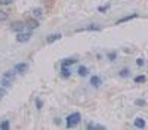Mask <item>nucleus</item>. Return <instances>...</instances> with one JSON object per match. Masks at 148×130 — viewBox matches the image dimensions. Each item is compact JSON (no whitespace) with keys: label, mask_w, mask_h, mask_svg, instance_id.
Returning <instances> with one entry per match:
<instances>
[{"label":"nucleus","mask_w":148,"mask_h":130,"mask_svg":"<svg viewBox=\"0 0 148 130\" xmlns=\"http://www.w3.org/2000/svg\"><path fill=\"white\" fill-rule=\"evenodd\" d=\"M80 120H82L80 112H73V114H70V115L67 117V120H65V126H67V127H73V126L79 124V123H80Z\"/></svg>","instance_id":"obj_1"},{"label":"nucleus","mask_w":148,"mask_h":130,"mask_svg":"<svg viewBox=\"0 0 148 130\" xmlns=\"http://www.w3.org/2000/svg\"><path fill=\"white\" fill-rule=\"evenodd\" d=\"M25 27H27V24L25 22H21V21H15V22L10 24V30L14 31V33H22Z\"/></svg>","instance_id":"obj_2"},{"label":"nucleus","mask_w":148,"mask_h":130,"mask_svg":"<svg viewBox=\"0 0 148 130\" xmlns=\"http://www.w3.org/2000/svg\"><path fill=\"white\" fill-rule=\"evenodd\" d=\"M30 39H31V33H25V31L16 33V42L18 43H27V42H30Z\"/></svg>","instance_id":"obj_3"},{"label":"nucleus","mask_w":148,"mask_h":130,"mask_svg":"<svg viewBox=\"0 0 148 130\" xmlns=\"http://www.w3.org/2000/svg\"><path fill=\"white\" fill-rule=\"evenodd\" d=\"M62 39V34L61 33H55V34H49L47 37H46V43H53V42H58V40H61Z\"/></svg>","instance_id":"obj_4"},{"label":"nucleus","mask_w":148,"mask_h":130,"mask_svg":"<svg viewBox=\"0 0 148 130\" xmlns=\"http://www.w3.org/2000/svg\"><path fill=\"white\" fill-rule=\"evenodd\" d=\"M25 24H27V27H28V28L34 30V28H37V27H39V19H37V18H36V19H33V18H28Z\"/></svg>","instance_id":"obj_5"},{"label":"nucleus","mask_w":148,"mask_h":130,"mask_svg":"<svg viewBox=\"0 0 148 130\" xmlns=\"http://www.w3.org/2000/svg\"><path fill=\"white\" fill-rule=\"evenodd\" d=\"M27 68H28V65L27 64H16L15 65V71H16V73L18 74H24V73H25V71H27Z\"/></svg>","instance_id":"obj_6"},{"label":"nucleus","mask_w":148,"mask_h":130,"mask_svg":"<svg viewBox=\"0 0 148 130\" xmlns=\"http://www.w3.org/2000/svg\"><path fill=\"white\" fill-rule=\"evenodd\" d=\"M135 18H138V15H136V14H132V15H129V16H123V18L117 19L116 25H119V24H123V22H127V21H130V19H135Z\"/></svg>","instance_id":"obj_7"},{"label":"nucleus","mask_w":148,"mask_h":130,"mask_svg":"<svg viewBox=\"0 0 148 130\" xmlns=\"http://www.w3.org/2000/svg\"><path fill=\"white\" fill-rule=\"evenodd\" d=\"M99 30H101L99 25H96V24H92V25L86 27V28H80V30H77V31H99Z\"/></svg>","instance_id":"obj_8"},{"label":"nucleus","mask_w":148,"mask_h":130,"mask_svg":"<svg viewBox=\"0 0 148 130\" xmlns=\"http://www.w3.org/2000/svg\"><path fill=\"white\" fill-rule=\"evenodd\" d=\"M88 130H102V129H105V126H102V124H95V123H88Z\"/></svg>","instance_id":"obj_9"},{"label":"nucleus","mask_w":148,"mask_h":130,"mask_svg":"<svg viewBox=\"0 0 148 130\" xmlns=\"http://www.w3.org/2000/svg\"><path fill=\"white\" fill-rule=\"evenodd\" d=\"M102 83V80H101V77H98V76H92L90 77V84L92 86H95V87H98Z\"/></svg>","instance_id":"obj_10"},{"label":"nucleus","mask_w":148,"mask_h":130,"mask_svg":"<svg viewBox=\"0 0 148 130\" xmlns=\"http://www.w3.org/2000/svg\"><path fill=\"white\" fill-rule=\"evenodd\" d=\"M135 127H138V129H144L145 127V120L141 117H136L135 118Z\"/></svg>","instance_id":"obj_11"},{"label":"nucleus","mask_w":148,"mask_h":130,"mask_svg":"<svg viewBox=\"0 0 148 130\" xmlns=\"http://www.w3.org/2000/svg\"><path fill=\"white\" fill-rule=\"evenodd\" d=\"M33 15H34V18L40 19V18L43 16V9H42V7H34V9H33Z\"/></svg>","instance_id":"obj_12"},{"label":"nucleus","mask_w":148,"mask_h":130,"mask_svg":"<svg viewBox=\"0 0 148 130\" xmlns=\"http://www.w3.org/2000/svg\"><path fill=\"white\" fill-rule=\"evenodd\" d=\"M77 73H79V76L86 77V76H88V73H89V69L86 68L84 65H80V67H79V69H77Z\"/></svg>","instance_id":"obj_13"},{"label":"nucleus","mask_w":148,"mask_h":130,"mask_svg":"<svg viewBox=\"0 0 148 130\" xmlns=\"http://www.w3.org/2000/svg\"><path fill=\"white\" fill-rule=\"evenodd\" d=\"M61 76H62L64 78H68V77L71 76V71H70L67 67H62V68H61Z\"/></svg>","instance_id":"obj_14"},{"label":"nucleus","mask_w":148,"mask_h":130,"mask_svg":"<svg viewBox=\"0 0 148 130\" xmlns=\"http://www.w3.org/2000/svg\"><path fill=\"white\" fill-rule=\"evenodd\" d=\"M8 18H9L8 12H6V10H3V9H0V22H5V21H8Z\"/></svg>","instance_id":"obj_15"},{"label":"nucleus","mask_w":148,"mask_h":130,"mask_svg":"<svg viewBox=\"0 0 148 130\" xmlns=\"http://www.w3.org/2000/svg\"><path fill=\"white\" fill-rule=\"evenodd\" d=\"M73 64H76V59H73V58H68V59H64L62 61V67H68Z\"/></svg>","instance_id":"obj_16"},{"label":"nucleus","mask_w":148,"mask_h":130,"mask_svg":"<svg viewBox=\"0 0 148 130\" xmlns=\"http://www.w3.org/2000/svg\"><path fill=\"white\" fill-rule=\"evenodd\" d=\"M15 74H16V73H14V71H8V73H5L3 78H8V80H14Z\"/></svg>","instance_id":"obj_17"},{"label":"nucleus","mask_w":148,"mask_h":130,"mask_svg":"<svg viewBox=\"0 0 148 130\" xmlns=\"http://www.w3.org/2000/svg\"><path fill=\"white\" fill-rule=\"evenodd\" d=\"M119 76H120V77H129V69H127V68H123V69H120Z\"/></svg>","instance_id":"obj_18"},{"label":"nucleus","mask_w":148,"mask_h":130,"mask_svg":"<svg viewBox=\"0 0 148 130\" xmlns=\"http://www.w3.org/2000/svg\"><path fill=\"white\" fill-rule=\"evenodd\" d=\"M145 80H147L145 76H136V77H135V83H144Z\"/></svg>","instance_id":"obj_19"},{"label":"nucleus","mask_w":148,"mask_h":130,"mask_svg":"<svg viewBox=\"0 0 148 130\" xmlns=\"http://www.w3.org/2000/svg\"><path fill=\"white\" fill-rule=\"evenodd\" d=\"M9 121L8 120H5V121H2V123H0V129H2V130H6V129H9Z\"/></svg>","instance_id":"obj_20"},{"label":"nucleus","mask_w":148,"mask_h":130,"mask_svg":"<svg viewBox=\"0 0 148 130\" xmlns=\"http://www.w3.org/2000/svg\"><path fill=\"white\" fill-rule=\"evenodd\" d=\"M107 56H108L110 61H116V59H117V53H116V52H110Z\"/></svg>","instance_id":"obj_21"},{"label":"nucleus","mask_w":148,"mask_h":130,"mask_svg":"<svg viewBox=\"0 0 148 130\" xmlns=\"http://www.w3.org/2000/svg\"><path fill=\"white\" fill-rule=\"evenodd\" d=\"M42 106H43V102L40 99H36V108L37 110H42Z\"/></svg>","instance_id":"obj_22"},{"label":"nucleus","mask_w":148,"mask_h":130,"mask_svg":"<svg viewBox=\"0 0 148 130\" xmlns=\"http://www.w3.org/2000/svg\"><path fill=\"white\" fill-rule=\"evenodd\" d=\"M10 3H12V0H0V5H3V6L10 5Z\"/></svg>","instance_id":"obj_23"},{"label":"nucleus","mask_w":148,"mask_h":130,"mask_svg":"<svg viewBox=\"0 0 148 130\" xmlns=\"http://www.w3.org/2000/svg\"><path fill=\"white\" fill-rule=\"evenodd\" d=\"M108 7H110V6H99V7H98V10H99V12H107Z\"/></svg>","instance_id":"obj_24"},{"label":"nucleus","mask_w":148,"mask_h":130,"mask_svg":"<svg viewBox=\"0 0 148 130\" xmlns=\"http://www.w3.org/2000/svg\"><path fill=\"white\" fill-rule=\"evenodd\" d=\"M6 95V92H5V89H0V99H2L3 96Z\"/></svg>","instance_id":"obj_25"},{"label":"nucleus","mask_w":148,"mask_h":130,"mask_svg":"<svg viewBox=\"0 0 148 130\" xmlns=\"http://www.w3.org/2000/svg\"><path fill=\"white\" fill-rule=\"evenodd\" d=\"M136 64H138L139 67H141V65H144V59H141V58H139V59H136Z\"/></svg>","instance_id":"obj_26"},{"label":"nucleus","mask_w":148,"mask_h":130,"mask_svg":"<svg viewBox=\"0 0 148 130\" xmlns=\"http://www.w3.org/2000/svg\"><path fill=\"white\" fill-rule=\"evenodd\" d=\"M136 103H138V105H144V103H145V102H144V101H141V99H139V101H136Z\"/></svg>","instance_id":"obj_27"}]
</instances>
